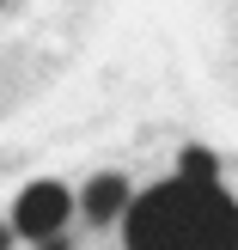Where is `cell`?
<instances>
[{
	"instance_id": "6da1fadb",
	"label": "cell",
	"mask_w": 238,
	"mask_h": 250,
	"mask_svg": "<svg viewBox=\"0 0 238 250\" xmlns=\"http://www.w3.org/2000/svg\"><path fill=\"white\" fill-rule=\"evenodd\" d=\"M129 250H238V202L220 183L171 177L159 189H141L122 214Z\"/></svg>"
},
{
	"instance_id": "7a4b0ae2",
	"label": "cell",
	"mask_w": 238,
	"mask_h": 250,
	"mask_svg": "<svg viewBox=\"0 0 238 250\" xmlns=\"http://www.w3.org/2000/svg\"><path fill=\"white\" fill-rule=\"evenodd\" d=\"M67 214H73V195L61 189L55 177H43V183H24L19 189V202H12V232H24V238H61V226H67Z\"/></svg>"
},
{
	"instance_id": "3957f363",
	"label": "cell",
	"mask_w": 238,
	"mask_h": 250,
	"mask_svg": "<svg viewBox=\"0 0 238 250\" xmlns=\"http://www.w3.org/2000/svg\"><path fill=\"white\" fill-rule=\"evenodd\" d=\"M80 208H86V220H98V226H104V220H122V214H129V208H134V195H129V183H122L116 171H104V177H92V183H86Z\"/></svg>"
},
{
	"instance_id": "277c9868",
	"label": "cell",
	"mask_w": 238,
	"mask_h": 250,
	"mask_svg": "<svg viewBox=\"0 0 238 250\" xmlns=\"http://www.w3.org/2000/svg\"><path fill=\"white\" fill-rule=\"evenodd\" d=\"M214 153H202V146H183V159H177V177H190V183H214Z\"/></svg>"
},
{
	"instance_id": "5b68a950",
	"label": "cell",
	"mask_w": 238,
	"mask_h": 250,
	"mask_svg": "<svg viewBox=\"0 0 238 250\" xmlns=\"http://www.w3.org/2000/svg\"><path fill=\"white\" fill-rule=\"evenodd\" d=\"M0 250H12V232H6V226H0Z\"/></svg>"
},
{
	"instance_id": "8992f818",
	"label": "cell",
	"mask_w": 238,
	"mask_h": 250,
	"mask_svg": "<svg viewBox=\"0 0 238 250\" xmlns=\"http://www.w3.org/2000/svg\"><path fill=\"white\" fill-rule=\"evenodd\" d=\"M43 250H67V244H61V238H49V244H43Z\"/></svg>"
}]
</instances>
